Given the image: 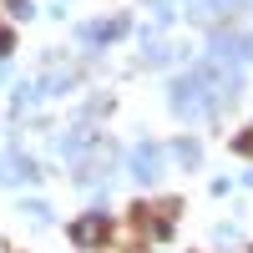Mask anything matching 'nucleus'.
Segmentation results:
<instances>
[{"label": "nucleus", "mask_w": 253, "mask_h": 253, "mask_svg": "<svg viewBox=\"0 0 253 253\" xmlns=\"http://www.w3.org/2000/svg\"><path fill=\"white\" fill-rule=\"evenodd\" d=\"M101 233H107V223H101V218H81V223H76V243H96Z\"/></svg>", "instance_id": "f257e3e1"}, {"label": "nucleus", "mask_w": 253, "mask_h": 253, "mask_svg": "<svg viewBox=\"0 0 253 253\" xmlns=\"http://www.w3.org/2000/svg\"><path fill=\"white\" fill-rule=\"evenodd\" d=\"M0 51H10V31H0Z\"/></svg>", "instance_id": "f03ea898"}]
</instances>
